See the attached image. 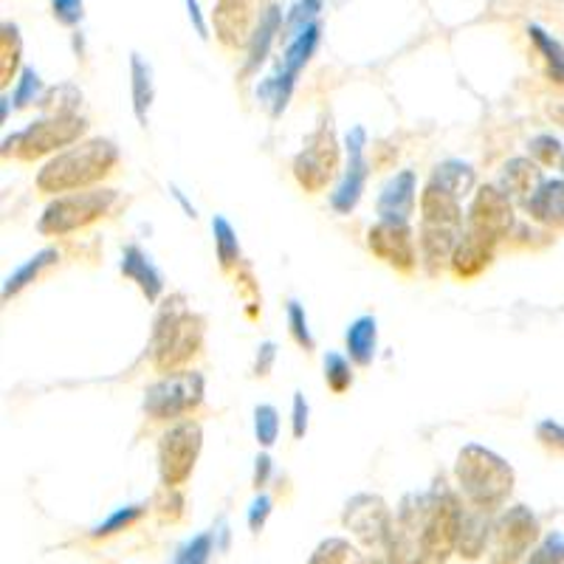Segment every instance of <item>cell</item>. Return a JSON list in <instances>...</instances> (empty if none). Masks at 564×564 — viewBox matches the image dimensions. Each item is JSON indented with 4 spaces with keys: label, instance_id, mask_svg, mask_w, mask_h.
<instances>
[{
    "label": "cell",
    "instance_id": "6da1fadb",
    "mask_svg": "<svg viewBox=\"0 0 564 564\" xmlns=\"http://www.w3.org/2000/svg\"><path fill=\"white\" fill-rule=\"evenodd\" d=\"M116 164H119V148L110 139L97 135V139L77 141L45 161L34 184L45 195L74 193L102 181L105 175L113 173Z\"/></svg>",
    "mask_w": 564,
    "mask_h": 564
},
{
    "label": "cell",
    "instance_id": "2e32d148",
    "mask_svg": "<svg viewBox=\"0 0 564 564\" xmlns=\"http://www.w3.org/2000/svg\"><path fill=\"white\" fill-rule=\"evenodd\" d=\"M212 23L226 48L249 43L251 23H254V0H218L215 12H212Z\"/></svg>",
    "mask_w": 564,
    "mask_h": 564
},
{
    "label": "cell",
    "instance_id": "8d00e7d4",
    "mask_svg": "<svg viewBox=\"0 0 564 564\" xmlns=\"http://www.w3.org/2000/svg\"><path fill=\"white\" fill-rule=\"evenodd\" d=\"M212 551H215V533L204 531L198 536L186 539L184 545L175 551L173 564H209Z\"/></svg>",
    "mask_w": 564,
    "mask_h": 564
},
{
    "label": "cell",
    "instance_id": "277c9868",
    "mask_svg": "<svg viewBox=\"0 0 564 564\" xmlns=\"http://www.w3.org/2000/svg\"><path fill=\"white\" fill-rule=\"evenodd\" d=\"M116 200H119V193L108 186H90V189L57 195L40 215L37 231L45 238H65L70 231H79L105 218Z\"/></svg>",
    "mask_w": 564,
    "mask_h": 564
},
{
    "label": "cell",
    "instance_id": "f907efd6",
    "mask_svg": "<svg viewBox=\"0 0 564 564\" xmlns=\"http://www.w3.org/2000/svg\"><path fill=\"white\" fill-rule=\"evenodd\" d=\"M184 7H186V14H189V23H193L195 34H198L200 40H209V23H206L204 12H200L198 0H184Z\"/></svg>",
    "mask_w": 564,
    "mask_h": 564
},
{
    "label": "cell",
    "instance_id": "f5cc1de1",
    "mask_svg": "<svg viewBox=\"0 0 564 564\" xmlns=\"http://www.w3.org/2000/svg\"><path fill=\"white\" fill-rule=\"evenodd\" d=\"M170 193H173V198L178 200V204H181V209H184V215H186V218H193V220L198 218V212H195V206L189 204V200H186V195L181 193L178 186H170Z\"/></svg>",
    "mask_w": 564,
    "mask_h": 564
},
{
    "label": "cell",
    "instance_id": "d6986e66",
    "mask_svg": "<svg viewBox=\"0 0 564 564\" xmlns=\"http://www.w3.org/2000/svg\"><path fill=\"white\" fill-rule=\"evenodd\" d=\"M460 240V229L452 226H435V224H421V235H417V249H421V263L423 269L430 271L432 276L441 274L446 263H452V254Z\"/></svg>",
    "mask_w": 564,
    "mask_h": 564
},
{
    "label": "cell",
    "instance_id": "bcb514c9",
    "mask_svg": "<svg viewBox=\"0 0 564 564\" xmlns=\"http://www.w3.org/2000/svg\"><path fill=\"white\" fill-rule=\"evenodd\" d=\"M159 513H161V520H181V513H184V497H181L175 488H167L164 486V494H161V500H159Z\"/></svg>",
    "mask_w": 564,
    "mask_h": 564
},
{
    "label": "cell",
    "instance_id": "d6a6232c",
    "mask_svg": "<svg viewBox=\"0 0 564 564\" xmlns=\"http://www.w3.org/2000/svg\"><path fill=\"white\" fill-rule=\"evenodd\" d=\"M365 558L359 556V551L341 536H330L325 542L316 545V551L311 553L308 564H361Z\"/></svg>",
    "mask_w": 564,
    "mask_h": 564
},
{
    "label": "cell",
    "instance_id": "ba28073f",
    "mask_svg": "<svg viewBox=\"0 0 564 564\" xmlns=\"http://www.w3.org/2000/svg\"><path fill=\"white\" fill-rule=\"evenodd\" d=\"M204 446V430L198 421H178L159 441V475L167 488L189 480Z\"/></svg>",
    "mask_w": 564,
    "mask_h": 564
},
{
    "label": "cell",
    "instance_id": "9a60e30c",
    "mask_svg": "<svg viewBox=\"0 0 564 564\" xmlns=\"http://www.w3.org/2000/svg\"><path fill=\"white\" fill-rule=\"evenodd\" d=\"M367 246L379 260L398 271H412L417 265V249L410 224L379 218V224H372L367 231Z\"/></svg>",
    "mask_w": 564,
    "mask_h": 564
},
{
    "label": "cell",
    "instance_id": "3957f363",
    "mask_svg": "<svg viewBox=\"0 0 564 564\" xmlns=\"http://www.w3.org/2000/svg\"><path fill=\"white\" fill-rule=\"evenodd\" d=\"M204 341V322L193 311L184 308V302L173 300L164 305L153 327V365L161 372H175L181 365L193 359Z\"/></svg>",
    "mask_w": 564,
    "mask_h": 564
},
{
    "label": "cell",
    "instance_id": "c3c4849f",
    "mask_svg": "<svg viewBox=\"0 0 564 564\" xmlns=\"http://www.w3.org/2000/svg\"><path fill=\"white\" fill-rule=\"evenodd\" d=\"M308 417H311V406L305 401L302 392H294V410H291V426H294V437H305L308 432Z\"/></svg>",
    "mask_w": 564,
    "mask_h": 564
},
{
    "label": "cell",
    "instance_id": "e575fe53",
    "mask_svg": "<svg viewBox=\"0 0 564 564\" xmlns=\"http://www.w3.org/2000/svg\"><path fill=\"white\" fill-rule=\"evenodd\" d=\"M43 97H45L43 79H40V74L32 68V65H26V68L20 70L18 88H14L12 94L14 108H32V105L43 102Z\"/></svg>",
    "mask_w": 564,
    "mask_h": 564
},
{
    "label": "cell",
    "instance_id": "8fae6325",
    "mask_svg": "<svg viewBox=\"0 0 564 564\" xmlns=\"http://www.w3.org/2000/svg\"><path fill=\"white\" fill-rule=\"evenodd\" d=\"M539 539L536 513L528 506H511L494 522L491 564H517Z\"/></svg>",
    "mask_w": 564,
    "mask_h": 564
},
{
    "label": "cell",
    "instance_id": "ffe728a7",
    "mask_svg": "<svg viewBox=\"0 0 564 564\" xmlns=\"http://www.w3.org/2000/svg\"><path fill=\"white\" fill-rule=\"evenodd\" d=\"M494 240L480 235L475 229H466L457 240V249L452 254V271H455L460 280H471V276L482 274L488 269L494 257Z\"/></svg>",
    "mask_w": 564,
    "mask_h": 564
},
{
    "label": "cell",
    "instance_id": "836d02e7",
    "mask_svg": "<svg viewBox=\"0 0 564 564\" xmlns=\"http://www.w3.org/2000/svg\"><path fill=\"white\" fill-rule=\"evenodd\" d=\"M322 14V0H294V7L285 12V26H282V43L296 34H302L311 23H316Z\"/></svg>",
    "mask_w": 564,
    "mask_h": 564
},
{
    "label": "cell",
    "instance_id": "db71d44e",
    "mask_svg": "<svg viewBox=\"0 0 564 564\" xmlns=\"http://www.w3.org/2000/svg\"><path fill=\"white\" fill-rule=\"evenodd\" d=\"M361 564H381V562H379V558H365V562H361Z\"/></svg>",
    "mask_w": 564,
    "mask_h": 564
},
{
    "label": "cell",
    "instance_id": "7402d4cb",
    "mask_svg": "<svg viewBox=\"0 0 564 564\" xmlns=\"http://www.w3.org/2000/svg\"><path fill=\"white\" fill-rule=\"evenodd\" d=\"M528 215L547 229H564V181H542L528 195Z\"/></svg>",
    "mask_w": 564,
    "mask_h": 564
},
{
    "label": "cell",
    "instance_id": "52a82bcc",
    "mask_svg": "<svg viewBox=\"0 0 564 564\" xmlns=\"http://www.w3.org/2000/svg\"><path fill=\"white\" fill-rule=\"evenodd\" d=\"M206 381L198 370H175L148 387L144 412L153 421H178L204 404Z\"/></svg>",
    "mask_w": 564,
    "mask_h": 564
},
{
    "label": "cell",
    "instance_id": "7a4b0ae2",
    "mask_svg": "<svg viewBox=\"0 0 564 564\" xmlns=\"http://www.w3.org/2000/svg\"><path fill=\"white\" fill-rule=\"evenodd\" d=\"M455 477L468 506L486 508L491 513L506 506L517 480L511 463L480 443L463 446L455 463Z\"/></svg>",
    "mask_w": 564,
    "mask_h": 564
},
{
    "label": "cell",
    "instance_id": "f1b7e54d",
    "mask_svg": "<svg viewBox=\"0 0 564 564\" xmlns=\"http://www.w3.org/2000/svg\"><path fill=\"white\" fill-rule=\"evenodd\" d=\"M432 184L443 186L446 193L457 195V198H466L471 189H475V170L468 167L466 161L460 159H449L441 161L435 170H432Z\"/></svg>",
    "mask_w": 564,
    "mask_h": 564
},
{
    "label": "cell",
    "instance_id": "681fc988",
    "mask_svg": "<svg viewBox=\"0 0 564 564\" xmlns=\"http://www.w3.org/2000/svg\"><path fill=\"white\" fill-rule=\"evenodd\" d=\"M274 359H276V345H274V341H263V345L257 347L254 376L265 379V376L271 372V367H274Z\"/></svg>",
    "mask_w": 564,
    "mask_h": 564
},
{
    "label": "cell",
    "instance_id": "d4e9b609",
    "mask_svg": "<svg viewBox=\"0 0 564 564\" xmlns=\"http://www.w3.org/2000/svg\"><path fill=\"white\" fill-rule=\"evenodd\" d=\"M494 531L491 511L486 508L468 506V511H463V525H460V542H457V551L466 558H480V553L486 551V542Z\"/></svg>",
    "mask_w": 564,
    "mask_h": 564
},
{
    "label": "cell",
    "instance_id": "cb8c5ba5",
    "mask_svg": "<svg viewBox=\"0 0 564 564\" xmlns=\"http://www.w3.org/2000/svg\"><path fill=\"white\" fill-rule=\"evenodd\" d=\"M345 345L352 365L370 367L372 359H376V347H379V322H376V316L365 314L359 319H352L347 325Z\"/></svg>",
    "mask_w": 564,
    "mask_h": 564
},
{
    "label": "cell",
    "instance_id": "83f0119b",
    "mask_svg": "<svg viewBox=\"0 0 564 564\" xmlns=\"http://www.w3.org/2000/svg\"><path fill=\"white\" fill-rule=\"evenodd\" d=\"M57 260H59L57 249H43L34 257H29L26 263L20 265V269H14L12 274L7 276V282H3V300H12V296H18L20 291L29 289V285H32V282L37 280L48 265L57 263Z\"/></svg>",
    "mask_w": 564,
    "mask_h": 564
},
{
    "label": "cell",
    "instance_id": "30bf717a",
    "mask_svg": "<svg viewBox=\"0 0 564 564\" xmlns=\"http://www.w3.org/2000/svg\"><path fill=\"white\" fill-rule=\"evenodd\" d=\"M336 167H339V148H336L334 128L330 122H322L294 159V178L305 193H322L327 181L334 178Z\"/></svg>",
    "mask_w": 564,
    "mask_h": 564
},
{
    "label": "cell",
    "instance_id": "4dcf8cb0",
    "mask_svg": "<svg viewBox=\"0 0 564 564\" xmlns=\"http://www.w3.org/2000/svg\"><path fill=\"white\" fill-rule=\"evenodd\" d=\"M212 235H215V251H218V263L224 271L238 269L240 265V240L238 231L224 215L212 218Z\"/></svg>",
    "mask_w": 564,
    "mask_h": 564
},
{
    "label": "cell",
    "instance_id": "603a6c76",
    "mask_svg": "<svg viewBox=\"0 0 564 564\" xmlns=\"http://www.w3.org/2000/svg\"><path fill=\"white\" fill-rule=\"evenodd\" d=\"M421 224H435V226H452L460 229L463 226V206L460 198L446 193L443 186L426 184L421 195Z\"/></svg>",
    "mask_w": 564,
    "mask_h": 564
},
{
    "label": "cell",
    "instance_id": "b9f144b4",
    "mask_svg": "<svg viewBox=\"0 0 564 564\" xmlns=\"http://www.w3.org/2000/svg\"><path fill=\"white\" fill-rule=\"evenodd\" d=\"M289 327H291V336H294V341L302 347V350H314L316 341L308 327V314H305V308H302L296 300L289 302Z\"/></svg>",
    "mask_w": 564,
    "mask_h": 564
},
{
    "label": "cell",
    "instance_id": "4fadbf2b",
    "mask_svg": "<svg viewBox=\"0 0 564 564\" xmlns=\"http://www.w3.org/2000/svg\"><path fill=\"white\" fill-rule=\"evenodd\" d=\"M392 520L395 517L379 494H356L345 506V517H341L347 531H352V536L370 547L387 545Z\"/></svg>",
    "mask_w": 564,
    "mask_h": 564
},
{
    "label": "cell",
    "instance_id": "f546056e",
    "mask_svg": "<svg viewBox=\"0 0 564 564\" xmlns=\"http://www.w3.org/2000/svg\"><path fill=\"white\" fill-rule=\"evenodd\" d=\"M528 37H531L533 48L542 54L547 68V77L556 85H564V48L553 34H547L542 26H528Z\"/></svg>",
    "mask_w": 564,
    "mask_h": 564
},
{
    "label": "cell",
    "instance_id": "74e56055",
    "mask_svg": "<svg viewBox=\"0 0 564 564\" xmlns=\"http://www.w3.org/2000/svg\"><path fill=\"white\" fill-rule=\"evenodd\" d=\"M254 437L263 449H271L280 437V412L271 404L254 406Z\"/></svg>",
    "mask_w": 564,
    "mask_h": 564
},
{
    "label": "cell",
    "instance_id": "1f68e13d",
    "mask_svg": "<svg viewBox=\"0 0 564 564\" xmlns=\"http://www.w3.org/2000/svg\"><path fill=\"white\" fill-rule=\"evenodd\" d=\"M20 54H23V43H20V32L14 23H3L0 26V85L7 88L12 83L14 70L20 65Z\"/></svg>",
    "mask_w": 564,
    "mask_h": 564
},
{
    "label": "cell",
    "instance_id": "60d3db41",
    "mask_svg": "<svg viewBox=\"0 0 564 564\" xmlns=\"http://www.w3.org/2000/svg\"><path fill=\"white\" fill-rule=\"evenodd\" d=\"M525 564H564V533H547V536L533 547V553L525 558Z\"/></svg>",
    "mask_w": 564,
    "mask_h": 564
},
{
    "label": "cell",
    "instance_id": "f6af8a7d",
    "mask_svg": "<svg viewBox=\"0 0 564 564\" xmlns=\"http://www.w3.org/2000/svg\"><path fill=\"white\" fill-rule=\"evenodd\" d=\"M528 150H531V155L539 161V164H553V161H558L564 155L562 141H558L556 135H547V133L531 139Z\"/></svg>",
    "mask_w": 564,
    "mask_h": 564
},
{
    "label": "cell",
    "instance_id": "7bdbcfd3",
    "mask_svg": "<svg viewBox=\"0 0 564 564\" xmlns=\"http://www.w3.org/2000/svg\"><path fill=\"white\" fill-rule=\"evenodd\" d=\"M536 441L553 455H564V426L553 417L536 423Z\"/></svg>",
    "mask_w": 564,
    "mask_h": 564
},
{
    "label": "cell",
    "instance_id": "7dc6e473",
    "mask_svg": "<svg viewBox=\"0 0 564 564\" xmlns=\"http://www.w3.org/2000/svg\"><path fill=\"white\" fill-rule=\"evenodd\" d=\"M271 506H274V502H271L269 494H257L254 502L249 506V528H251V531H254V533L263 531L265 520L271 517Z\"/></svg>",
    "mask_w": 564,
    "mask_h": 564
},
{
    "label": "cell",
    "instance_id": "ee69618b",
    "mask_svg": "<svg viewBox=\"0 0 564 564\" xmlns=\"http://www.w3.org/2000/svg\"><path fill=\"white\" fill-rule=\"evenodd\" d=\"M52 12H54V20H57L59 26L74 29L83 23L85 3L83 0H52Z\"/></svg>",
    "mask_w": 564,
    "mask_h": 564
},
{
    "label": "cell",
    "instance_id": "ab89813d",
    "mask_svg": "<svg viewBox=\"0 0 564 564\" xmlns=\"http://www.w3.org/2000/svg\"><path fill=\"white\" fill-rule=\"evenodd\" d=\"M79 102H83V94L74 85H59L54 90H45L40 108H45V113H74Z\"/></svg>",
    "mask_w": 564,
    "mask_h": 564
},
{
    "label": "cell",
    "instance_id": "d590c367",
    "mask_svg": "<svg viewBox=\"0 0 564 564\" xmlns=\"http://www.w3.org/2000/svg\"><path fill=\"white\" fill-rule=\"evenodd\" d=\"M350 361L352 359H347V356H341V352L336 350L325 352V361H322V365H325V381L336 395H341V392H347L352 387Z\"/></svg>",
    "mask_w": 564,
    "mask_h": 564
},
{
    "label": "cell",
    "instance_id": "11a10c76",
    "mask_svg": "<svg viewBox=\"0 0 564 564\" xmlns=\"http://www.w3.org/2000/svg\"><path fill=\"white\" fill-rule=\"evenodd\" d=\"M562 170H564V155H562Z\"/></svg>",
    "mask_w": 564,
    "mask_h": 564
},
{
    "label": "cell",
    "instance_id": "5bb4252c",
    "mask_svg": "<svg viewBox=\"0 0 564 564\" xmlns=\"http://www.w3.org/2000/svg\"><path fill=\"white\" fill-rule=\"evenodd\" d=\"M468 229L480 231L494 243H500L513 229L511 195L502 186H480L468 206Z\"/></svg>",
    "mask_w": 564,
    "mask_h": 564
},
{
    "label": "cell",
    "instance_id": "816d5d0a",
    "mask_svg": "<svg viewBox=\"0 0 564 564\" xmlns=\"http://www.w3.org/2000/svg\"><path fill=\"white\" fill-rule=\"evenodd\" d=\"M271 471H274V460H271L269 455H257V460H254V477H251V482H254L257 491H260V488L269 486Z\"/></svg>",
    "mask_w": 564,
    "mask_h": 564
},
{
    "label": "cell",
    "instance_id": "7c38bea8",
    "mask_svg": "<svg viewBox=\"0 0 564 564\" xmlns=\"http://www.w3.org/2000/svg\"><path fill=\"white\" fill-rule=\"evenodd\" d=\"M345 150H347V164L341 173L339 184L330 193V206L339 215H350L359 206L361 195H365L367 175H370V164H367V130L361 124L347 130L345 135Z\"/></svg>",
    "mask_w": 564,
    "mask_h": 564
},
{
    "label": "cell",
    "instance_id": "5b68a950",
    "mask_svg": "<svg viewBox=\"0 0 564 564\" xmlns=\"http://www.w3.org/2000/svg\"><path fill=\"white\" fill-rule=\"evenodd\" d=\"M463 511L466 508L460 506L457 494L446 482L437 480L430 488V494H426V508H423V542H426V556H430V562L443 564L457 551Z\"/></svg>",
    "mask_w": 564,
    "mask_h": 564
},
{
    "label": "cell",
    "instance_id": "44dd1931",
    "mask_svg": "<svg viewBox=\"0 0 564 564\" xmlns=\"http://www.w3.org/2000/svg\"><path fill=\"white\" fill-rule=\"evenodd\" d=\"M119 269H122V274L128 276L130 282H135V289L148 296V302H159V296L164 294V276H161V271L155 269V263L141 246H124Z\"/></svg>",
    "mask_w": 564,
    "mask_h": 564
},
{
    "label": "cell",
    "instance_id": "8992f818",
    "mask_svg": "<svg viewBox=\"0 0 564 564\" xmlns=\"http://www.w3.org/2000/svg\"><path fill=\"white\" fill-rule=\"evenodd\" d=\"M85 119L77 113H48L20 133L9 135L3 141V155H18L23 161H37L48 153L77 144L79 135L85 133Z\"/></svg>",
    "mask_w": 564,
    "mask_h": 564
},
{
    "label": "cell",
    "instance_id": "ac0fdd59",
    "mask_svg": "<svg viewBox=\"0 0 564 564\" xmlns=\"http://www.w3.org/2000/svg\"><path fill=\"white\" fill-rule=\"evenodd\" d=\"M282 26H285V18H282V9L276 7V3H269L263 12L257 14L251 37L249 43H246V65H243L246 74H254V70L269 59L271 45H274V40L280 37Z\"/></svg>",
    "mask_w": 564,
    "mask_h": 564
},
{
    "label": "cell",
    "instance_id": "4316f807",
    "mask_svg": "<svg viewBox=\"0 0 564 564\" xmlns=\"http://www.w3.org/2000/svg\"><path fill=\"white\" fill-rule=\"evenodd\" d=\"M542 184V173L531 159H511L502 164L500 186L511 198H525Z\"/></svg>",
    "mask_w": 564,
    "mask_h": 564
},
{
    "label": "cell",
    "instance_id": "9c48e42d",
    "mask_svg": "<svg viewBox=\"0 0 564 564\" xmlns=\"http://www.w3.org/2000/svg\"><path fill=\"white\" fill-rule=\"evenodd\" d=\"M423 508L426 494H406L401 500L384 545L387 564H430L423 542Z\"/></svg>",
    "mask_w": 564,
    "mask_h": 564
},
{
    "label": "cell",
    "instance_id": "e0dca14e",
    "mask_svg": "<svg viewBox=\"0 0 564 564\" xmlns=\"http://www.w3.org/2000/svg\"><path fill=\"white\" fill-rule=\"evenodd\" d=\"M417 200V178L412 170H401L392 175L384 184L379 195V218L381 220H398V224H410L412 212H415Z\"/></svg>",
    "mask_w": 564,
    "mask_h": 564
},
{
    "label": "cell",
    "instance_id": "f35d334b",
    "mask_svg": "<svg viewBox=\"0 0 564 564\" xmlns=\"http://www.w3.org/2000/svg\"><path fill=\"white\" fill-rule=\"evenodd\" d=\"M141 517H144V506H124V508H116L113 513H110L108 520L99 522L94 531H90V536L94 539H105V536H113V533L124 531V528H130L133 522H139Z\"/></svg>",
    "mask_w": 564,
    "mask_h": 564
},
{
    "label": "cell",
    "instance_id": "484cf974",
    "mask_svg": "<svg viewBox=\"0 0 564 564\" xmlns=\"http://www.w3.org/2000/svg\"><path fill=\"white\" fill-rule=\"evenodd\" d=\"M130 94H133V113L139 124H148L150 105L155 99V83H153V65L141 54H130Z\"/></svg>",
    "mask_w": 564,
    "mask_h": 564
}]
</instances>
